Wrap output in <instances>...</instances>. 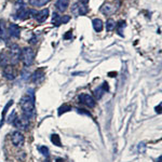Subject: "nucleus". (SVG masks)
I'll list each match as a JSON object with an SVG mask.
<instances>
[{"label":"nucleus","instance_id":"c85d7f7f","mask_svg":"<svg viewBox=\"0 0 162 162\" xmlns=\"http://www.w3.org/2000/svg\"><path fill=\"white\" fill-rule=\"evenodd\" d=\"M102 87L104 88V90H105V91H108V90H109V87H108V83L107 82H104Z\"/></svg>","mask_w":162,"mask_h":162},{"label":"nucleus","instance_id":"6ab92c4d","mask_svg":"<svg viewBox=\"0 0 162 162\" xmlns=\"http://www.w3.org/2000/svg\"><path fill=\"white\" fill-rule=\"evenodd\" d=\"M52 24L55 25V26H60V25H61V15H59V13L56 12L53 13Z\"/></svg>","mask_w":162,"mask_h":162},{"label":"nucleus","instance_id":"f3484780","mask_svg":"<svg viewBox=\"0 0 162 162\" xmlns=\"http://www.w3.org/2000/svg\"><path fill=\"white\" fill-rule=\"evenodd\" d=\"M10 64V60H9V56H7L6 53H1L0 54V65L2 67L7 66V65Z\"/></svg>","mask_w":162,"mask_h":162},{"label":"nucleus","instance_id":"f03ea898","mask_svg":"<svg viewBox=\"0 0 162 162\" xmlns=\"http://www.w3.org/2000/svg\"><path fill=\"white\" fill-rule=\"evenodd\" d=\"M21 60L26 67L31 66L35 61V52L31 48H25L21 52Z\"/></svg>","mask_w":162,"mask_h":162},{"label":"nucleus","instance_id":"412c9836","mask_svg":"<svg viewBox=\"0 0 162 162\" xmlns=\"http://www.w3.org/2000/svg\"><path fill=\"white\" fill-rule=\"evenodd\" d=\"M42 77H43V70L42 69H39V70H37L36 73L32 75V81L37 82V81L39 80V78H42Z\"/></svg>","mask_w":162,"mask_h":162},{"label":"nucleus","instance_id":"39448f33","mask_svg":"<svg viewBox=\"0 0 162 162\" xmlns=\"http://www.w3.org/2000/svg\"><path fill=\"white\" fill-rule=\"evenodd\" d=\"M12 124L15 126V128H18L21 130H26L28 128V124H29V120L27 117H25L24 115L22 117H16L14 120H13Z\"/></svg>","mask_w":162,"mask_h":162},{"label":"nucleus","instance_id":"1a4fd4ad","mask_svg":"<svg viewBox=\"0 0 162 162\" xmlns=\"http://www.w3.org/2000/svg\"><path fill=\"white\" fill-rule=\"evenodd\" d=\"M35 20L37 21L38 23H43L48 20L49 17V9H43V10L39 11V12H35L34 15Z\"/></svg>","mask_w":162,"mask_h":162},{"label":"nucleus","instance_id":"dca6fc26","mask_svg":"<svg viewBox=\"0 0 162 162\" xmlns=\"http://www.w3.org/2000/svg\"><path fill=\"white\" fill-rule=\"evenodd\" d=\"M9 34L6 31V27L3 25V22L0 21V40H7Z\"/></svg>","mask_w":162,"mask_h":162},{"label":"nucleus","instance_id":"cd10ccee","mask_svg":"<svg viewBox=\"0 0 162 162\" xmlns=\"http://www.w3.org/2000/svg\"><path fill=\"white\" fill-rule=\"evenodd\" d=\"M71 36H73L71 31H67V34L64 36V39H69V38H71Z\"/></svg>","mask_w":162,"mask_h":162},{"label":"nucleus","instance_id":"7ed1b4c3","mask_svg":"<svg viewBox=\"0 0 162 162\" xmlns=\"http://www.w3.org/2000/svg\"><path fill=\"white\" fill-rule=\"evenodd\" d=\"M21 52H22V50H21L17 45L14 43V45H10V49H9V60H10L11 64H16L20 61Z\"/></svg>","mask_w":162,"mask_h":162},{"label":"nucleus","instance_id":"f257e3e1","mask_svg":"<svg viewBox=\"0 0 162 162\" xmlns=\"http://www.w3.org/2000/svg\"><path fill=\"white\" fill-rule=\"evenodd\" d=\"M21 108L23 110V115L25 117L31 118L35 115V98L32 94V90H29V93L27 92L26 95L21 98Z\"/></svg>","mask_w":162,"mask_h":162},{"label":"nucleus","instance_id":"b1692460","mask_svg":"<svg viewBox=\"0 0 162 162\" xmlns=\"http://www.w3.org/2000/svg\"><path fill=\"white\" fill-rule=\"evenodd\" d=\"M12 104H13V101H10V102H9V103L6 105V107H4V109H3V112H2V119H1V123H0V124H2V122H3L4 117H6V113H7V112H8L9 107H10V106L12 105Z\"/></svg>","mask_w":162,"mask_h":162},{"label":"nucleus","instance_id":"2f4dec72","mask_svg":"<svg viewBox=\"0 0 162 162\" xmlns=\"http://www.w3.org/2000/svg\"><path fill=\"white\" fill-rule=\"evenodd\" d=\"M56 162H64V160H63V159H57Z\"/></svg>","mask_w":162,"mask_h":162},{"label":"nucleus","instance_id":"9d476101","mask_svg":"<svg viewBox=\"0 0 162 162\" xmlns=\"http://www.w3.org/2000/svg\"><path fill=\"white\" fill-rule=\"evenodd\" d=\"M3 76L7 78L8 80H14L16 77L15 70L11 65H7V66L3 67Z\"/></svg>","mask_w":162,"mask_h":162},{"label":"nucleus","instance_id":"7c9ffc66","mask_svg":"<svg viewBox=\"0 0 162 162\" xmlns=\"http://www.w3.org/2000/svg\"><path fill=\"white\" fill-rule=\"evenodd\" d=\"M81 2L84 4H88V2H89V0H81Z\"/></svg>","mask_w":162,"mask_h":162},{"label":"nucleus","instance_id":"9b49d317","mask_svg":"<svg viewBox=\"0 0 162 162\" xmlns=\"http://www.w3.org/2000/svg\"><path fill=\"white\" fill-rule=\"evenodd\" d=\"M8 34H9V36L13 37V38H20V35H21L20 26L16 24H10Z\"/></svg>","mask_w":162,"mask_h":162},{"label":"nucleus","instance_id":"c756f323","mask_svg":"<svg viewBox=\"0 0 162 162\" xmlns=\"http://www.w3.org/2000/svg\"><path fill=\"white\" fill-rule=\"evenodd\" d=\"M156 110H157V112H159V113L161 112V104H159V107H157Z\"/></svg>","mask_w":162,"mask_h":162},{"label":"nucleus","instance_id":"aec40b11","mask_svg":"<svg viewBox=\"0 0 162 162\" xmlns=\"http://www.w3.org/2000/svg\"><path fill=\"white\" fill-rule=\"evenodd\" d=\"M116 27L118 28V34H119L120 36H123L122 31H123L124 27H126V22H124V21H120L118 24H116Z\"/></svg>","mask_w":162,"mask_h":162},{"label":"nucleus","instance_id":"6e6552de","mask_svg":"<svg viewBox=\"0 0 162 162\" xmlns=\"http://www.w3.org/2000/svg\"><path fill=\"white\" fill-rule=\"evenodd\" d=\"M11 141H12V144L14 146H23L25 142V137L20 131H15L11 136Z\"/></svg>","mask_w":162,"mask_h":162},{"label":"nucleus","instance_id":"2eb2a0df","mask_svg":"<svg viewBox=\"0 0 162 162\" xmlns=\"http://www.w3.org/2000/svg\"><path fill=\"white\" fill-rule=\"evenodd\" d=\"M49 2H50V0H28V3L31 4V6L37 7V8L45 6Z\"/></svg>","mask_w":162,"mask_h":162},{"label":"nucleus","instance_id":"4468645a","mask_svg":"<svg viewBox=\"0 0 162 162\" xmlns=\"http://www.w3.org/2000/svg\"><path fill=\"white\" fill-rule=\"evenodd\" d=\"M92 25H93V28L94 31L99 32L103 31L104 28V24L103 22H102V20H99V18H94L93 21H92Z\"/></svg>","mask_w":162,"mask_h":162},{"label":"nucleus","instance_id":"bb28decb","mask_svg":"<svg viewBox=\"0 0 162 162\" xmlns=\"http://www.w3.org/2000/svg\"><path fill=\"white\" fill-rule=\"evenodd\" d=\"M68 110H70V107H69V106H67V105H64L63 107L60 108L59 115L61 116V115H62V112H68Z\"/></svg>","mask_w":162,"mask_h":162},{"label":"nucleus","instance_id":"a878e982","mask_svg":"<svg viewBox=\"0 0 162 162\" xmlns=\"http://www.w3.org/2000/svg\"><path fill=\"white\" fill-rule=\"evenodd\" d=\"M70 21V16L69 15H63L61 16V24H66Z\"/></svg>","mask_w":162,"mask_h":162},{"label":"nucleus","instance_id":"ddd939ff","mask_svg":"<svg viewBox=\"0 0 162 162\" xmlns=\"http://www.w3.org/2000/svg\"><path fill=\"white\" fill-rule=\"evenodd\" d=\"M29 13H31V11H28L25 7H23V8L17 10V14H16L17 16H16V18H18V20H26L28 17Z\"/></svg>","mask_w":162,"mask_h":162},{"label":"nucleus","instance_id":"5701e85b","mask_svg":"<svg viewBox=\"0 0 162 162\" xmlns=\"http://www.w3.org/2000/svg\"><path fill=\"white\" fill-rule=\"evenodd\" d=\"M51 141H52V143L54 145H56V146H62L61 144V140H60V136L57 135V134H53L52 136H51Z\"/></svg>","mask_w":162,"mask_h":162},{"label":"nucleus","instance_id":"473e14b6","mask_svg":"<svg viewBox=\"0 0 162 162\" xmlns=\"http://www.w3.org/2000/svg\"><path fill=\"white\" fill-rule=\"evenodd\" d=\"M45 162H51V161H50V160H45Z\"/></svg>","mask_w":162,"mask_h":162},{"label":"nucleus","instance_id":"393cba45","mask_svg":"<svg viewBox=\"0 0 162 162\" xmlns=\"http://www.w3.org/2000/svg\"><path fill=\"white\" fill-rule=\"evenodd\" d=\"M39 151H40L45 157H49V149H48V147H45V146H40V147H39Z\"/></svg>","mask_w":162,"mask_h":162},{"label":"nucleus","instance_id":"20e7f679","mask_svg":"<svg viewBox=\"0 0 162 162\" xmlns=\"http://www.w3.org/2000/svg\"><path fill=\"white\" fill-rule=\"evenodd\" d=\"M89 11V8H88L87 4L82 3L81 1L76 2L75 4L71 8V13H73L75 16H80V15H85Z\"/></svg>","mask_w":162,"mask_h":162},{"label":"nucleus","instance_id":"4be33fe9","mask_svg":"<svg viewBox=\"0 0 162 162\" xmlns=\"http://www.w3.org/2000/svg\"><path fill=\"white\" fill-rule=\"evenodd\" d=\"M105 90H104V88L103 87H99L98 89H96L95 91H94V95H95V97L97 99H99L101 98L102 96H103V94L105 93Z\"/></svg>","mask_w":162,"mask_h":162},{"label":"nucleus","instance_id":"a211bd4d","mask_svg":"<svg viewBox=\"0 0 162 162\" xmlns=\"http://www.w3.org/2000/svg\"><path fill=\"white\" fill-rule=\"evenodd\" d=\"M116 27V22L115 20H112V18H109V20L106 22V31H112L115 29Z\"/></svg>","mask_w":162,"mask_h":162},{"label":"nucleus","instance_id":"0eeeda50","mask_svg":"<svg viewBox=\"0 0 162 162\" xmlns=\"http://www.w3.org/2000/svg\"><path fill=\"white\" fill-rule=\"evenodd\" d=\"M117 9H118L117 4L106 2V3H104L103 7L101 8V12L105 15H110V14H113V13L117 11Z\"/></svg>","mask_w":162,"mask_h":162},{"label":"nucleus","instance_id":"f8f14e48","mask_svg":"<svg viewBox=\"0 0 162 162\" xmlns=\"http://www.w3.org/2000/svg\"><path fill=\"white\" fill-rule=\"evenodd\" d=\"M69 0H57L56 1V8L61 12H65L68 9Z\"/></svg>","mask_w":162,"mask_h":162},{"label":"nucleus","instance_id":"423d86ee","mask_svg":"<svg viewBox=\"0 0 162 162\" xmlns=\"http://www.w3.org/2000/svg\"><path fill=\"white\" fill-rule=\"evenodd\" d=\"M79 101H80V103L84 104V105H87L88 107H90V108H93L96 104L95 99L93 98V96H91L90 94H87V93L81 94L79 96Z\"/></svg>","mask_w":162,"mask_h":162}]
</instances>
